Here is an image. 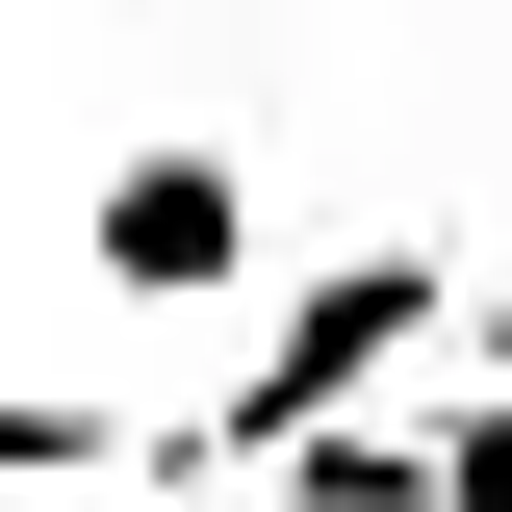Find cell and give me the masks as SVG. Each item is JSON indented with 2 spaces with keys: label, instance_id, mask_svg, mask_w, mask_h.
Returning <instances> with one entry per match:
<instances>
[{
  "label": "cell",
  "instance_id": "1",
  "mask_svg": "<svg viewBox=\"0 0 512 512\" xmlns=\"http://www.w3.org/2000/svg\"><path fill=\"white\" fill-rule=\"evenodd\" d=\"M410 333H461V282H436V256H333L308 308H256L231 410H180V436H154V487H282V461H308L333 410H359V384L410 359Z\"/></svg>",
  "mask_w": 512,
  "mask_h": 512
},
{
  "label": "cell",
  "instance_id": "2",
  "mask_svg": "<svg viewBox=\"0 0 512 512\" xmlns=\"http://www.w3.org/2000/svg\"><path fill=\"white\" fill-rule=\"evenodd\" d=\"M77 231H103V282H128V308H231V282H256V180L205 154V128L103 154V205H77Z\"/></svg>",
  "mask_w": 512,
  "mask_h": 512
},
{
  "label": "cell",
  "instance_id": "3",
  "mask_svg": "<svg viewBox=\"0 0 512 512\" xmlns=\"http://www.w3.org/2000/svg\"><path fill=\"white\" fill-rule=\"evenodd\" d=\"M0 487H154V436L103 384H0Z\"/></svg>",
  "mask_w": 512,
  "mask_h": 512
},
{
  "label": "cell",
  "instance_id": "4",
  "mask_svg": "<svg viewBox=\"0 0 512 512\" xmlns=\"http://www.w3.org/2000/svg\"><path fill=\"white\" fill-rule=\"evenodd\" d=\"M436 512H512V384H487V410L436 436Z\"/></svg>",
  "mask_w": 512,
  "mask_h": 512
}]
</instances>
